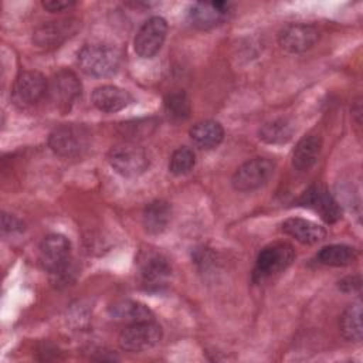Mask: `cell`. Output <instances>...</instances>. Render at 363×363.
<instances>
[{"label": "cell", "mask_w": 363, "mask_h": 363, "mask_svg": "<svg viewBox=\"0 0 363 363\" xmlns=\"http://www.w3.org/2000/svg\"><path fill=\"white\" fill-rule=\"evenodd\" d=\"M296 204L311 208L323 221L329 224L336 223L342 217V210L337 201L332 197V194H329V191L325 187L319 184H313L308 187L302 193V196L296 200Z\"/></svg>", "instance_id": "30bf717a"}, {"label": "cell", "mask_w": 363, "mask_h": 363, "mask_svg": "<svg viewBox=\"0 0 363 363\" xmlns=\"http://www.w3.org/2000/svg\"><path fill=\"white\" fill-rule=\"evenodd\" d=\"M157 126V121L155 118H143V119H133L123 122L118 126L119 135L126 140L136 143L152 135Z\"/></svg>", "instance_id": "d4e9b609"}, {"label": "cell", "mask_w": 363, "mask_h": 363, "mask_svg": "<svg viewBox=\"0 0 363 363\" xmlns=\"http://www.w3.org/2000/svg\"><path fill=\"white\" fill-rule=\"evenodd\" d=\"M294 135V126L289 119L286 118H277L267 123H264L259 130L258 136L262 142L269 145H282L291 140Z\"/></svg>", "instance_id": "44dd1931"}, {"label": "cell", "mask_w": 363, "mask_h": 363, "mask_svg": "<svg viewBox=\"0 0 363 363\" xmlns=\"http://www.w3.org/2000/svg\"><path fill=\"white\" fill-rule=\"evenodd\" d=\"M190 138L200 149H214L223 142L224 129L220 122L206 119L193 125L190 129Z\"/></svg>", "instance_id": "ffe728a7"}, {"label": "cell", "mask_w": 363, "mask_h": 363, "mask_svg": "<svg viewBox=\"0 0 363 363\" xmlns=\"http://www.w3.org/2000/svg\"><path fill=\"white\" fill-rule=\"evenodd\" d=\"M91 99L96 109L106 113L122 111L133 101L132 95L128 91L115 85H102L95 88Z\"/></svg>", "instance_id": "2e32d148"}, {"label": "cell", "mask_w": 363, "mask_h": 363, "mask_svg": "<svg viewBox=\"0 0 363 363\" xmlns=\"http://www.w3.org/2000/svg\"><path fill=\"white\" fill-rule=\"evenodd\" d=\"M231 7L227 1H197L189 9V20L200 30H210L228 18Z\"/></svg>", "instance_id": "4fadbf2b"}, {"label": "cell", "mask_w": 363, "mask_h": 363, "mask_svg": "<svg viewBox=\"0 0 363 363\" xmlns=\"http://www.w3.org/2000/svg\"><path fill=\"white\" fill-rule=\"evenodd\" d=\"M172 268L167 259L157 252H145L139 262L140 281L149 291H160L170 277Z\"/></svg>", "instance_id": "5bb4252c"}, {"label": "cell", "mask_w": 363, "mask_h": 363, "mask_svg": "<svg viewBox=\"0 0 363 363\" xmlns=\"http://www.w3.org/2000/svg\"><path fill=\"white\" fill-rule=\"evenodd\" d=\"M48 91L45 77L38 71H23L17 75L11 98L17 106L26 108L37 104Z\"/></svg>", "instance_id": "9c48e42d"}, {"label": "cell", "mask_w": 363, "mask_h": 363, "mask_svg": "<svg viewBox=\"0 0 363 363\" xmlns=\"http://www.w3.org/2000/svg\"><path fill=\"white\" fill-rule=\"evenodd\" d=\"M82 85L77 74L71 69H60L55 72L48 84V95L50 99L54 102V105L62 111L67 112L71 109L74 102L81 95Z\"/></svg>", "instance_id": "ba28073f"}, {"label": "cell", "mask_w": 363, "mask_h": 363, "mask_svg": "<svg viewBox=\"0 0 363 363\" xmlns=\"http://www.w3.org/2000/svg\"><path fill=\"white\" fill-rule=\"evenodd\" d=\"M166 113L176 121H183L190 115V102L183 91H174L164 98Z\"/></svg>", "instance_id": "484cf974"}, {"label": "cell", "mask_w": 363, "mask_h": 363, "mask_svg": "<svg viewBox=\"0 0 363 363\" xmlns=\"http://www.w3.org/2000/svg\"><path fill=\"white\" fill-rule=\"evenodd\" d=\"M319 40V31L311 24H288L278 35L279 45L288 52H303Z\"/></svg>", "instance_id": "9a60e30c"}, {"label": "cell", "mask_w": 363, "mask_h": 363, "mask_svg": "<svg viewBox=\"0 0 363 363\" xmlns=\"http://www.w3.org/2000/svg\"><path fill=\"white\" fill-rule=\"evenodd\" d=\"M167 34V23L163 17L153 16L147 18L138 30L133 48L135 52L142 58H152L162 48Z\"/></svg>", "instance_id": "52a82bcc"}, {"label": "cell", "mask_w": 363, "mask_h": 363, "mask_svg": "<svg viewBox=\"0 0 363 363\" xmlns=\"http://www.w3.org/2000/svg\"><path fill=\"white\" fill-rule=\"evenodd\" d=\"M69 241L61 234H50L44 237L38 250V261L48 272L62 271L69 259Z\"/></svg>", "instance_id": "7c38bea8"}, {"label": "cell", "mask_w": 363, "mask_h": 363, "mask_svg": "<svg viewBox=\"0 0 363 363\" xmlns=\"http://www.w3.org/2000/svg\"><path fill=\"white\" fill-rule=\"evenodd\" d=\"M274 163L265 157H254L242 163L233 174L231 183L237 191H251L264 186L274 173Z\"/></svg>", "instance_id": "8992f818"}, {"label": "cell", "mask_w": 363, "mask_h": 363, "mask_svg": "<svg viewBox=\"0 0 363 363\" xmlns=\"http://www.w3.org/2000/svg\"><path fill=\"white\" fill-rule=\"evenodd\" d=\"M322 147V140L316 135H306L303 136L295 146L292 152V166L299 170H308L311 169L320 153Z\"/></svg>", "instance_id": "d6986e66"}, {"label": "cell", "mask_w": 363, "mask_h": 363, "mask_svg": "<svg viewBox=\"0 0 363 363\" xmlns=\"http://www.w3.org/2000/svg\"><path fill=\"white\" fill-rule=\"evenodd\" d=\"M75 6L74 1H68V0H48V1H43V7L47 9L51 13H57V11H64L69 7Z\"/></svg>", "instance_id": "f1b7e54d"}, {"label": "cell", "mask_w": 363, "mask_h": 363, "mask_svg": "<svg viewBox=\"0 0 363 363\" xmlns=\"http://www.w3.org/2000/svg\"><path fill=\"white\" fill-rule=\"evenodd\" d=\"M339 288L345 292H352L360 288V277H349L339 282Z\"/></svg>", "instance_id": "f546056e"}, {"label": "cell", "mask_w": 363, "mask_h": 363, "mask_svg": "<svg viewBox=\"0 0 363 363\" xmlns=\"http://www.w3.org/2000/svg\"><path fill=\"white\" fill-rule=\"evenodd\" d=\"M91 135L88 129L77 123L57 126L48 136L50 149L61 157H79L89 147Z\"/></svg>", "instance_id": "7a4b0ae2"}, {"label": "cell", "mask_w": 363, "mask_h": 363, "mask_svg": "<svg viewBox=\"0 0 363 363\" xmlns=\"http://www.w3.org/2000/svg\"><path fill=\"white\" fill-rule=\"evenodd\" d=\"M79 28V21L75 18H62L48 21L37 27L33 33V43L43 50H52L65 43Z\"/></svg>", "instance_id": "8fae6325"}, {"label": "cell", "mask_w": 363, "mask_h": 363, "mask_svg": "<svg viewBox=\"0 0 363 363\" xmlns=\"http://www.w3.org/2000/svg\"><path fill=\"white\" fill-rule=\"evenodd\" d=\"M295 258V251L288 242H274L264 247L255 261L254 279L257 282L265 281L282 271H285Z\"/></svg>", "instance_id": "277c9868"}, {"label": "cell", "mask_w": 363, "mask_h": 363, "mask_svg": "<svg viewBox=\"0 0 363 363\" xmlns=\"http://www.w3.org/2000/svg\"><path fill=\"white\" fill-rule=\"evenodd\" d=\"M1 227H3V233H17L24 230V224L16 218L14 216H9L6 213H3L1 216Z\"/></svg>", "instance_id": "83f0119b"}, {"label": "cell", "mask_w": 363, "mask_h": 363, "mask_svg": "<svg viewBox=\"0 0 363 363\" xmlns=\"http://www.w3.org/2000/svg\"><path fill=\"white\" fill-rule=\"evenodd\" d=\"M109 313L113 319L125 320L129 323L153 319L152 311L143 303L135 301H119L109 308Z\"/></svg>", "instance_id": "7402d4cb"}, {"label": "cell", "mask_w": 363, "mask_h": 363, "mask_svg": "<svg viewBox=\"0 0 363 363\" xmlns=\"http://www.w3.org/2000/svg\"><path fill=\"white\" fill-rule=\"evenodd\" d=\"M160 339L162 328L152 319L130 323L121 332L118 342L122 350L138 353L155 347Z\"/></svg>", "instance_id": "5b68a950"}, {"label": "cell", "mask_w": 363, "mask_h": 363, "mask_svg": "<svg viewBox=\"0 0 363 363\" xmlns=\"http://www.w3.org/2000/svg\"><path fill=\"white\" fill-rule=\"evenodd\" d=\"M77 62L82 72L91 77H111L121 65V52L105 43L85 44L77 57Z\"/></svg>", "instance_id": "6da1fadb"}, {"label": "cell", "mask_w": 363, "mask_h": 363, "mask_svg": "<svg viewBox=\"0 0 363 363\" xmlns=\"http://www.w3.org/2000/svg\"><path fill=\"white\" fill-rule=\"evenodd\" d=\"M339 326L345 339L352 342L362 340V303L359 301L345 309Z\"/></svg>", "instance_id": "cb8c5ba5"}, {"label": "cell", "mask_w": 363, "mask_h": 363, "mask_svg": "<svg viewBox=\"0 0 363 363\" xmlns=\"http://www.w3.org/2000/svg\"><path fill=\"white\" fill-rule=\"evenodd\" d=\"M194 163H196V156L193 150L183 146L176 149L172 153L169 160V170L176 176H182L189 173L194 167Z\"/></svg>", "instance_id": "4316f807"}, {"label": "cell", "mask_w": 363, "mask_h": 363, "mask_svg": "<svg viewBox=\"0 0 363 363\" xmlns=\"http://www.w3.org/2000/svg\"><path fill=\"white\" fill-rule=\"evenodd\" d=\"M172 218V206L164 200H155L149 203L142 214V223L149 234L163 233Z\"/></svg>", "instance_id": "ac0fdd59"}, {"label": "cell", "mask_w": 363, "mask_h": 363, "mask_svg": "<svg viewBox=\"0 0 363 363\" xmlns=\"http://www.w3.org/2000/svg\"><path fill=\"white\" fill-rule=\"evenodd\" d=\"M108 162L112 169L123 177H136L149 167L147 152L136 143L126 142L111 147Z\"/></svg>", "instance_id": "3957f363"}, {"label": "cell", "mask_w": 363, "mask_h": 363, "mask_svg": "<svg viewBox=\"0 0 363 363\" xmlns=\"http://www.w3.org/2000/svg\"><path fill=\"white\" fill-rule=\"evenodd\" d=\"M356 250L346 244H332L323 247L318 255V262L330 267H345L354 261Z\"/></svg>", "instance_id": "603a6c76"}, {"label": "cell", "mask_w": 363, "mask_h": 363, "mask_svg": "<svg viewBox=\"0 0 363 363\" xmlns=\"http://www.w3.org/2000/svg\"><path fill=\"white\" fill-rule=\"evenodd\" d=\"M282 231L291 235L292 238H295L296 241L308 245L322 241L326 235V231L323 227H320L313 221L299 218V217H292L285 220L282 223Z\"/></svg>", "instance_id": "e0dca14e"}]
</instances>
